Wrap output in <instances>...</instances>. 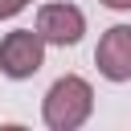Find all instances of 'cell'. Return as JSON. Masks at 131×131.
Returning a JSON list of instances; mask_svg holds the SVG:
<instances>
[{"label":"cell","instance_id":"6","mask_svg":"<svg viewBox=\"0 0 131 131\" xmlns=\"http://www.w3.org/2000/svg\"><path fill=\"white\" fill-rule=\"evenodd\" d=\"M106 8H115V12H131V0H102Z\"/></svg>","mask_w":131,"mask_h":131},{"label":"cell","instance_id":"4","mask_svg":"<svg viewBox=\"0 0 131 131\" xmlns=\"http://www.w3.org/2000/svg\"><path fill=\"white\" fill-rule=\"evenodd\" d=\"M94 66L106 82H131V25H111L98 37Z\"/></svg>","mask_w":131,"mask_h":131},{"label":"cell","instance_id":"5","mask_svg":"<svg viewBox=\"0 0 131 131\" xmlns=\"http://www.w3.org/2000/svg\"><path fill=\"white\" fill-rule=\"evenodd\" d=\"M25 4H29V0H0V20H12Z\"/></svg>","mask_w":131,"mask_h":131},{"label":"cell","instance_id":"3","mask_svg":"<svg viewBox=\"0 0 131 131\" xmlns=\"http://www.w3.org/2000/svg\"><path fill=\"white\" fill-rule=\"evenodd\" d=\"M37 33L45 37V45H57V49H70L82 41L86 33V12L78 4H66V0H49L37 8Z\"/></svg>","mask_w":131,"mask_h":131},{"label":"cell","instance_id":"2","mask_svg":"<svg viewBox=\"0 0 131 131\" xmlns=\"http://www.w3.org/2000/svg\"><path fill=\"white\" fill-rule=\"evenodd\" d=\"M41 66H45V37L37 33V25H33V29H12V33H4V41H0V74H4V78L25 82V78H33Z\"/></svg>","mask_w":131,"mask_h":131},{"label":"cell","instance_id":"1","mask_svg":"<svg viewBox=\"0 0 131 131\" xmlns=\"http://www.w3.org/2000/svg\"><path fill=\"white\" fill-rule=\"evenodd\" d=\"M90 115H94V86L82 74H61L41 98V119L49 131H78Z\"/></svg>","mask_w":131,"mask_h":131}]
</instances>
